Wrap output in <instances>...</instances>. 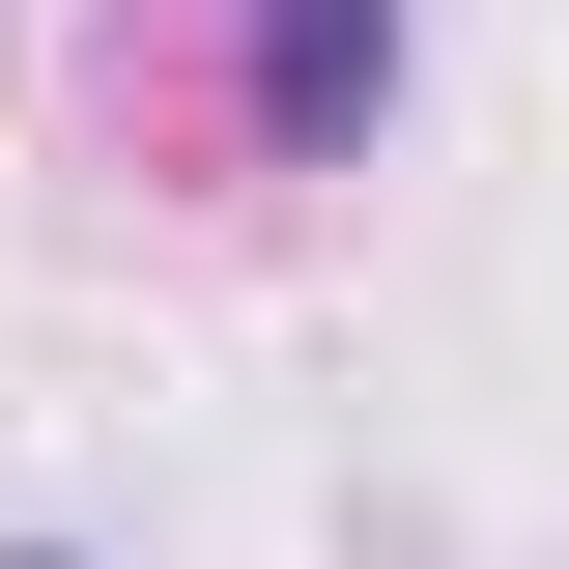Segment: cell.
<instances>
[{"mask_svg":"<svg viewBox=\"0 0 569 569\" xmlns=\"http://www.w3.org/2000/svg\"><path fill=\"white\" fill-rule=\"evenodd\" d=\"M0 569H86V541H0Z\"/></svg>","mask_w":569,"mask_h":569,"instance_id":"7a4b0ae2","label":"cell"},{"mask_svg":"<svg viewBox=\"0 0 569 569\" xmlns=\"http://www.w3.org/2000/svg\"><path fill=\"white\" fill-rule=\"evenodd\" d=\"M228 29H257V142L284 171H342V142L399 114V0H228Z\"/></svg>","mask_w":569,"mask_h":569,"instance_id":"6da1fadb","label":"cell"}]
</instances>
